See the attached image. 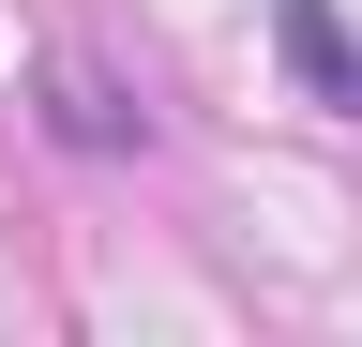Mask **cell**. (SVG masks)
<instances>
[{"label": "cell", "mask_w": 362, "mask_h": 347, "mask_svg": "<svg viewBox=\"0 0 362 347\" xmlns=\"http://www.w3.org/2000/svg\"><path fill=\"white\" fill-rule=\"evenodd\" d=\"M61 136H90V151H136V136H151V106H121L106 76H61Z\"/></svg>", "instance_id": "obj_2"}, {"label": "cell", "mask_w": 362, "mask_h": 347, "mask_svg": "<svg viewBox=\"0 0 362 347\" xmlns=\"http://www.w3.org/2000/svg\"><path fill=\"white\" fill-rule=\"evenodd\" d=\"M287 61H302V91H317V106H362V46H347L332 0H287Z\"/></svg>", "instance_id": "obj_1"}]
</instances>
